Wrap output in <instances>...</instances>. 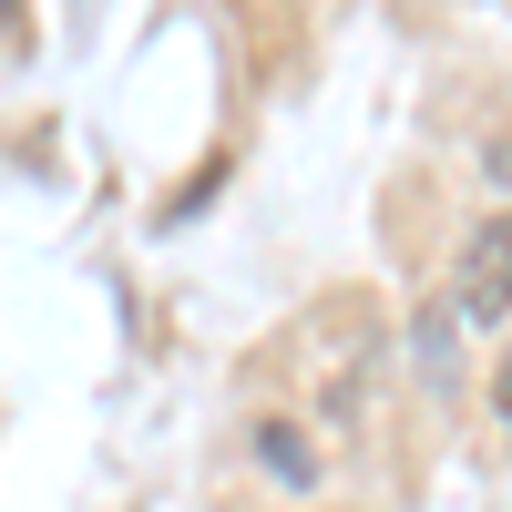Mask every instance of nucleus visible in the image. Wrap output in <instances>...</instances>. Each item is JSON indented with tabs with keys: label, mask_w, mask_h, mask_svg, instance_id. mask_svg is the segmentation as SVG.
I'll use <instances>...</instances> for the list:
<instances>
[{
	"label": "nucleus",
	"mask_w": 512,
	"mask_h": 512,
	"mask_svg": "<svg viewBox=\"0 0 512 512\" xmlns=\"http://www.w3.org/2000/svg\"><path fill=\"white\" fill-rule=\"evenodd\" d=\"M451 308L472 318V328L512 318V216L472 226V246H461V277H451Z\"/></svg>",
	"instance_id": "nucleus-1"
},
{
	"label": "nucleus",
	"mask_w": 512,
	"mask_h": 512,
	"mask_svg": "<svg viewBox=\"0 0 512 512\" xmlns=\"http://www.w3.org/2000/svg\"><path fill=\"white\" fill-rule=\"evenodd\" d=\"M256 451H267V472H277V482H297V492L318 482V461H308V441H297L287 420H267V431H256Z\"/></svg>",
	"instance_id": "nucleus-2"
},
{
	"label": "nucleus",
	"mask_w": 512,
	"mask_h": 512,
	"mask_svg": "<svg viewBox=\"0 0 512 512\" xmlns=\"http://www.w3.org/2000/svg\"><path fill=\"white\" fill-rule=\"evenodd\" d=\"M502 431H512V359H502Z\"/></svg>",
	"instance_id": "nucleus-3"
}]
</instances>
